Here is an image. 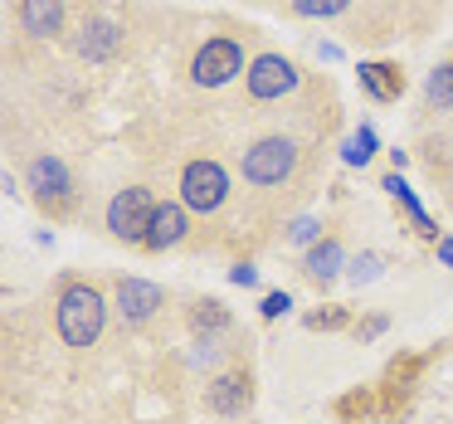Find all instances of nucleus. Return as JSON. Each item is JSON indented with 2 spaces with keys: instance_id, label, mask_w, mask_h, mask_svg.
<instances>
[{
  "instance_id": "1",
  "label": "nucleus",
  "mask_w": 453,
  "mask_h": 424,
  "mask_svg": "<svg viewBox=\"0 0 453 424\" xmlns=\"http://www.w3.org/2000/svg\"><path fill=\"white\" fill-rule=\"evenodd\" d=\"M103 322H108V307H103L98 288L73 283L69 293L59 297V336L69 346H93L103 336Z\"/></svg>"
},
{
  "instance_id": "2",
  "label": "nucleus",
  "mask_w": 453,
  "mask_h": 424,
  "mask_svg": "<svg viewBox=\"0 0 453 424\" xmlns=\"http://www.w3.org/2000/svg\"><path fill=\"white\" fill-rule=\"evenodd\" d=\"M229 196V176L219 161H190L186 171H180V205L186 210H200V215H210V210H219Z\"/></svg>"
},
{
  "instance_id": "3",
  "label": "nucleus",
  "mask_w": 453,
  "mask_h": 424,
  "mask_svg": "<svg viewBox=\"0 0 453 424\" xmlns=\"http://www.w3.org/2000/svg\"><path fill=\"white\" fill-rule=\"evenodd\" d=\"M151 215H157V200L151 190L132 186V190H118L108 205V229L118 239H132V244H147V229H151Z\"/></svg>"
},
{
  "instance_id": "4",
  "label": "nucleus",
  "mask_w": 453,
  "mask_h": 424,
  "mask_svg": "<svg viewBox=\"0 0 453 424\" xmlns=\"http://www.w3.org/2000/svg\"><path fill=\"white\" fill-rule=\"evenodd\" d=\"M297 166V147L288 137H264L244 151V181L254 186H278L283 176H293Z\"/></svg>"
},
{
  "instance_id": "5",
  "label": "nucleus",
  "mask_w": 453,
  "mask_h": 424,
  "mask_svg": "<svg viewBox=\"0 0 453 424\" xmlns=\"http://www.w3.org/2000/svg\"><path fill=\"white\" fill-rule=\"evenodd\" d=\"M239 64H244V50H239L234 40H205V50L190 64V79H196L200 89H219V83H229L239 73Z\"/></svg>"
},
{
  "instance_id": "6",
  "label": "nucleus",
  "mask_w": 453,
  "mask_h": 424,
  "mask_svg": "<svg viewBox=\"0 0 453 424\" xmlns=\"http://www.w3.org/2000/svg\"><path fill=\"white\" fill-rule=\"evenodd\" d=\"M297 89V64L283 59V54H258L254 69H249V93L254 98H283V93Z\"/></svg>"
},
{
  "instance_id": "7",
  "label": "nucleus",
  "mask_w": 453,
  "mask_h": 424,
  "mask_svg": "<svg viewBox=\"0 0 453 424\" xmlns=\"http://www.w3.org/2000/svg\"><path fill=\"white\" fill-rule=\"evenodd\" d=\"M25 181H30V190L44 200V205H64L69 200V190H73V181H69V166H64L59 157H35L30 161V171H25Z\"/></svg>"
},
{
  "instance_id": "8",
  "label": "nucleus",
  "mask_w": 453,
  "mask_h": 424,
  "mask_svg": "<svg viewBox=\"0 0 453 424\" xmlns=\"http://www.w3.org/2000/svg\"><path fill=\"white\" fill-rule=\"evenodd\" d=\"M157 307H161V288L157 283H147V278H122V283H118V312H122V322H147Z\"/></svg>"
},
{
  "instance_id": "9",
  "label": "nucleus",
  "mask_w": 453,
  "mask_h": 424,
  "mask_svg": "<svg viewBox=\"0 0 453 424\" xmlns=\"http://www.w3.org/2000/svg\"><path fill=\"white\" fill-rule=\"evenodd\" d=\"M118 44H122V30L112 20H88L79 30V40H73V50H79V59L103 64V59H112V54H118Z\"/></svg>"
},
{
  "instance_id": "10",
  "label": "nucleus",
  "mask_w": 453,
  "mask_h": 424,
  "mask_svg": "<svg viewBox=\"0 0 453 424\" xmlns=\"http://www.w3.org/2000/svg\"><path fill=\"white\" fill-rule=\"evenodd\" d=\"M205 405L215 414H244L249 410V381L244 375H219V381H210V390H205Z\"/></svg>"
},
{
  "instance_id": "11",
  "label": "nucleus",
  "mask_w": 453,
  "mask_h": 424,
  "mask_svg": "<svg viewBox=\"0 0 453 424\" xmlns=\"http://www.w3.org/2000/svg\"><path fill=\"white\" fill-rule=\"evenodd\" d=\"M64 25V0H25L20 5V30L44 40V35H59Z\"/></svg>"
},
{
  "instance_id": "12",
  "label": "nucleus",
  "mask_w": 453,
  "mask_h": 424,
  "mask_svg": "<svg viewBox=\"0 0 453 424\" xmlns=\"http://www.w3.org/2000/svg\"><path fill=\"white\" fill-rule=\"evenodd\" d=\"M186 239V205H157L151 215V229H147V244L151 249H171Z\"/></svg>"
},
{
  "instance_id": "13",
  "label": "nucleus",
  "mask_w": 453,
  "mask_h": 424,
  "mask_svg": "<svg viewBox=\"0 0 453 424\" xmlns=\"http://www.w3.org/2000/svg\"><path fill=\"white\" fill-rule=\"evenodd\" d=\"M342 264H346V254H342V244H336V239H322V244L307 254V274H312L317 283H332V278L342 274Z\"/></svg>"
},
{
  "instance_id": "14",
  "label": "nucleus",
  "mask_w": 453,
  "mask_h": 424,
  "mask_svg": "<svg viewBox=\"0 0 453 424\" xmlns=\"http://www.w3.org/2000/svg\"><path fill=\"white\" fill-rule=\"evenodd\" d=\"M385 190H390V196H395V200H400V205H404V210H410V215H414V225H419V229H424V235H434V220H429V215H424V205H419V200H414V190H410V186H404V176H400V171H395V176H385Z\"/></svg>"
},
{
  "instance_id": "15",
  "label": "nucleus",
  "mask_w": 453,
  "mask_h": 424,
  "mask_svg": "<svg viewBox=\"0 0 453 424\" xmlns=\"http://www.w3.org/2000/svg\"><path fill=\"white\" fill-rule=\"evenodd\" d=\"M424 93H429L434 108H453V64H439L429 73V83H424Z\"/></svg>"
},
{
  "instance_id": "16",
  "label": "nucleus",
  "mask_w": 453,
  "mask_h": 424,
  "mask_svg": "<svg viewBox=\"0 0 453 424\" xmlns=\"http://www.w3.org/2000/svg\"><path fill=\"white\" fill-rule=\"evenodd\" d=\"M390 69H380V64H361V83L371 89V98H395V79H385Z\"/></svg>"
},
{
  "instance_id": "17",
  "label": "nucleus",
  "mask_w": 453,
  "mask_h": 424,
  "mask_svg": "<svg viewBox=\"0 0 453 424\" xmlns=\"http://www.w3.org/2000/svg\"><path fill=\"white\" fill-rule=\"evenodd\" d=\"M342 157L351 161V166H365V161L375 157V132H371V127H361L351 142H346V151H342Z\"/></svg>"
},
{
  "instance_id": "18",
  "label": "nucleus",
  "mask_w": 453,
  "mask_h": 424,
  "mask_svg": "<svg viewBox=\"0 0 453 424\" xmlns=\"http://www.w3.org/2000/svg\"><path fill=\"white\" fill-rule=\"evenodd\" d=\"M351 0H293V11L307 15V20H326V15H342Z\"/></svg>"
},
{
  "instance_id": "19",
  "label": "nucleus",
  "mask_w": 453,
  "mask_h": 424,
  "mask_svg": "<svg viewBox=\"0 0 453 424\" xmlns=\"http://www.w3.org/2000/svg\"><path fill=\"white\" fill-rule=\"evenodd\" d=\"M380 278V254H361L351 264V283H375Z\"/></svg>"
},
{
  "instance_id": "20",
  "label": "nucleus",
  "mask_w": 453,
  "mask_h": 424,
  "mask_svg": "<svg viewBox=\"0 0 453 424\" xmlns=\"http://www.w3.org/2000/svg\"><path fill=\"white\" fill-rule=\"evenodd\" d=\"M196 327H200V332H205V327H210V332H219V327H225L219 303H205V307H200V312H196Z\"/></svg>"
},
{
  "instance_id": "21",
  "label": "nucleus",
  "mask_w": 453,
  "mask_h": 424,
  "mask_svg": "<svg viewBox=\"0 0 453 424\" xmlns=\"http://www.w3.org/2000/svg\"><path fill=\"white\" fill-rule=\"evenodd\" d=\"M288 307H293V297H288V293H268L264 297V317H283Z\"/></svg>"
},
{
  "instance_id": "22",
  "label": "nucleus",
  "mask_w": 453,
  "mask_h": 424,
  "mask_svg": "<svg viewBox=\"0 0 453 424\" xmlns=\"http://www.w3.org/2000/svg\"><path fill=\"white\" fill-rule=\"evenodd\" d=\"M229 283H234V288H254L258 283V268H249V264L229 268Z\"/></svg>"
},
{
  "instance_id": "23",
  "label": "nucleus",
  "mask_w": 453,
  "mask_h": 424,
  "mask_svg": "<svg viewBox=\"0 0 453 424\" xmlns=\"http://www.w3.org/2000/svg\"><path fill=\"white\" fill-rule=\"evenodd\" d=\"M293 239H297V244H312V239H317V220H297Z\"/></svg>"
},
{
  "instance_id": "24",
  "label": "nucleus",
  "mask_w": 453,
  "mask_h": 424,
  "mask_svg": "<svg viewBox=\"0 0 453 424\" xmlns=\"http://www.w3.org/2000/svg\"><path fill=\"white\" fill-rule=\"evenodd\" d=\"M439 258H443V264L453 268V239H439Z\"/></svg>"
}]
</instances>
